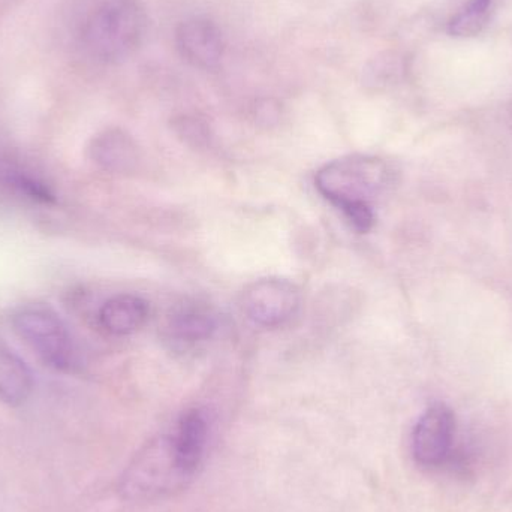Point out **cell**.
I'll return each instance as SVG.
<instances>
[{
	"label": "cell",
	"mask_w": 512,
	"mask_h": 512,
	"mask_svg": "<svg viewBox=\"0 0 512 512\" xmlns=\"http://www.w3.org/2000/svg\"><path fill=\"white\" fill-rule=\"evenodd\" d=\"M168 435L180 468L189 478L194 477L203 465L209 444V421L206 414L200 409L185 412Z\"/></svg>",
	"instance_id": "ba28073f"
},
{
	"label": "cell",
	"mask_w": 512,
	"mask_h": 512,
	"mask_svg": "<svg viewBox=\"0 0 512 512\" xmlns=\"http://www.w3.org/2000/svg\"><path fill=\"white\" fill-rule=\"evenodd\" d=\"M174 39L182 59L195 68H216L224 57V33L209 18L192 17L182 21L177 26Z\"/></svg>",
	"instance_id": "52a82bcc"
},
{
	"label": "cell",
	"mask_w": 512,
	"mask_h": 512,
	"mask_svg": "<svg viewBox=\"0 0 512 512\" xmlns=\"http://www.w3.org/2000/svg\"><path fill=\"white\" fill-rule=\"evenodd\" d=\"M495 0H468L448 23V33L456 38H472L480 35L492 15Z\"/></svg>",
	"instance_id": "5bb4252c"
},
{
	"label": "cell",
	"mask_w": 512,
	"mask_h": 512,
	"mask_svg": "<svg viewBox=\"0 0 512 512\" xmlns=\"http://www.w3.org/2000/svg\"><path fill=\"white\" fill-rule=\"evenodd\" d=\"M149 319V304L134 294H119L108 298L98 313L99 327L111 336L134 334Z\"/></svg>",
	"instance_id": "9c48e42d"
},
{
	"label": "cell",
	"mask_w": 512,
	"mask_h": 512,
	"mask_svg": "<svg viewBox=\"0 0 512 512\" xmlns=\"http://www.w3.org/2000/svg\"><path fill=\"white\" fill-rule=\"evenodd\" d=\"M147 24L140 0H104L84 21L81 45L98 62H123L143 44Z\"/></svg>",
	"instance_id": "7a4b0ae2"
},
{
	"label": "cell",
	"mask_w": 512,
	"mask_h": 512,
	"mask_svg": "<svg viewBox=\"0 0 512 512\" xmlns=\"http://www.w3.org/2000/svg\"><path fill=\"white\" fill-rule=\"evenodd\" d=\"M300 289L285 279H261L249 285L243 294V310L261 327L285 324L300 307Z\"/></svg>",
	"instance_id": "8992f818"
},
{
	"label": "cell",
	"mask_w": 512,
	"mask_h": 512,
	"mask_svg": "<svg viewBox=\"0 0 512 512\" xmlns=\"http://www.w3.org/2000/svg\"><path fill=\"white\" fill-rule=\"evenodd\" d=\"M0 185L17 197L26 198L42 206H53L57 201L56 194L47 182L33 173L30 168L12 159L0 161Z\"/></svg>",
	"instance_id": "7c38bea8"
},
{
	"label": "cell",
	"mask_w": 512,
	"mask_h": 512,
	"mask_svg": "<svg viewBox=\"0 0 512 512\" xmlns=\"http://www.w3.org/2000/svg\"><path fill=\"white\" fill-rule=\"evenodd\" d=\"M456 438V418L448 406H430L412 432V456L421 468L436 469L450 459Z\"/></svg>",
	"instance_id": "5b68a950"
},
{
	"label": "cell",
	"mask_w": 512,
	"mask_h": 512,
	"mask_svg": "<svg viewBox=\"0 0 512 512\" xmlns=\"http://www.w3.org/2000/svg\"><path fill=\"white\" fill-rule=\"evenodd\" d=\"M388 168L373 156L352 155L324 165L316 173L319 194L342 210L358 233H367L375 224L370 201L387 185Z\"/></svg>",
	"instance_id": "6da1fadb"
},
{
	"label": "cell",
	"mask_w": 512,
	"mask_h": 512,
	"mask_svg": "<svg viewBox=\"0 0 512 512\" xmlns=\"http://www.w3.org/2000/svg\"><path fill=\"white\" fill-rule=\"evenodd\" d=\"M167 328L176 342L195 343L212 336L216 321L213 313L203 304L185 303L173 310Z\"/></svg>",
	"instance_id": "4fadbf2b"
},
{
	"label": "cell",
	"mask_w": 512,
	"mask_h": 512,
	"mask_svg": "<svg viewBox=\"0 0 512 512\" xmlns=\"http://www.w3.org/2000/svg\"><path fill=\"white\" fill-rule=\"evenodd\" d=\"M93 161L107 171L125 173L131 171L138 162V147L131 135L122 129H107L90 144Z\"/></svg>",
	"instance_id": "30bf717a"
},
{
	"label": "cell",
	"mask_w": 512,
	"mask_h": 512,
	"mask_svg": "<svg viewBox=\"0 0 512 512\" xmlns=\"http://www.w3.org/2000/svg\"><path fill=\"white\" fill-rule=\"evenodd\" d=\"M33 376L27 364L0 336V402L18 406L29 399Z\"/></svg>",
	"instance_id": "8fae6325"
},
{
	"label": "cell",
	"mask_w": 512,
	"mask_h": 512,
	"mask_svg": "<svg viewBox=\"0 0 512 512\" xmlns=\"http://www.w3.org/2000/svg\"><path fill=\"white\" fill-rule=\"evenodd\" d=\"M12 327L45 366L57 372H74L77 369V343L53 307L42 303L20 307L12 316Z\"/></svg>",
	"instance_id": "3957f363"
},
{
	"label": "cell",
	"mask_w": 512,
	"mask_h": 512,
	"mask_svg": "<svg viewBox=\"0 0 512 512\" xmlns=\"http://www.w3.org/2000/svg\"><path fill=\"white\" fill-rule=\"evenodd\" d=\"M189 480L180 468L170 435H164L135 456L120 481V492L128 499L152 501L182 489Z\"/></svg>",
	"instance_id": "277c9868"
}]
</instances>
